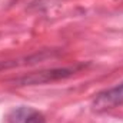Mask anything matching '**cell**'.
Masks as SVG:
<instances>
[{
    "label": "cell",
    "mask_w": 123,
    "mask_h": 123,
    "mask_svg": "<svg viewBox=\"0 0 123 123\" xmlns=\"http://www.w3.org/2000/svg\"><path fill=\"white\" fill-rule=\"evenodd\" d=\"M83 66H73V67H59V69H49V70H42V72H36L30 73L27 76H23L17 80H14V83L20 85V86H27V85H42V83H49V82H55L59 79L69 77L72 74H74L76 72H79Z\"/></svg>",
    "instance_id": "1"
},
{
    "label": "cell",
    "mask_w": 123,
    "mask_h": 123,
    "mask_svg": "<svg viewBox=\"0 0 123 123\" xmlns=\"http://www.w3.org/2000/svg\"><path fill=\"white\" fill-rule=\"evenodd\" d=\"M7 123H46V117L34 107L17 106L7 113Z\"/></svg>",
    "instance_id": "3"
},
{
    "label": "cell",
    "mask_w": 123,
    "mask_h": 123,
    "mask_svg": "<svg viewBox=\"0 0 123 123\" xmlns=\"http://www.w3.org/2000/svg\"><path fill=\"white\" fill-rule=\"evenodd\" d=\"M120 105H123V83L97 93L92 103L93 109L97 112L115 109Z\"/></svg>",
    "instance_id": "2"
}]
</instances>
